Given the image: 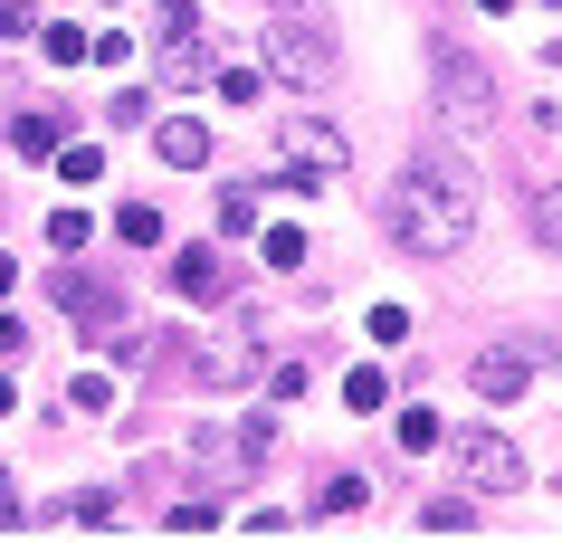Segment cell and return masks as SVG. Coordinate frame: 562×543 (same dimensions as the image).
Here are the masks:
<instances>
[{
    "label": "cell",
    "instance_id": "obj_16",
    "mask_svg": "<svg viewBox=\"0 0 562 543\" xmlns=\"http://www.w3.org/2000/svg\"><path fill=\"white\" fill-rule=\"evenodd\" d=\"M382 400H391V382L372 372V362H362V372H344V410H382Z\"/></svg>",
    "mask_w": 562,
    "mask_h": 543
},
{
    "label": "cell",
    "instance_id": "obj_32",
    "mask_svg": "<svg viewBox=\"0 0 562 543\" xmlns=\"http://www.w3.org/2000/svg\"><path fill=\"white\" fill-rule=\"evenodd\" d=\"M10 286H20V258H0V296H10Z\"/></svg>",
    "mask_w": 562,
    "mask_h": 543
},
{
    "label": "cell",
    "instance_id": "obj_24",
    "mask_svg": "<svg viewBox=\"0 0 562 543\" xmlns=\"http://www.w3.org/2000/svg\"><path fill=\"white\" fill-rule=\"evenodd\" d=\"M401 449H411V457L439 449V420H429V410H401Z\"/></svg>",
    "mask_w": 562,
    "mask_h": 543
},
{
    "label": "cell",
    "instance_id": "obj_2",
    "mask_svg": "<svg viewBox=\"0 0 562 543\" xmlns=\"http://www.w3.org/2000/svg\"><path fill=\"white\" fill-rule=\"evenodd\" d=\"M258 58L277 67V77H296L305 95L334 87V48L315 38V10H296V20H258Z\"/></svg>",
    "mask_w": 562,
    "mask_h": 543
},
{
    "label": "cell",
    "instance_id": "obj_13",
    "mask_svg": "<svg viewBox=\"0 0 562 543\" xmlns=\"http://www.w3.org/2000/svg\"><path fill=\"white\" fill-rule=\"evenodd\" d=\"M115 239L124 248H153V239H162V211H153V201H124V211H115Z\"/></svg>",
    "mask_w": 562,
    "mask_h": 543
},
{
    "label": "cell",
    "instance_id": "obj_8",
    "mask_svg": "<svg viewBox=\"0 0 562 543\" xmlns=\"http://www.w3.org/2000/svg\"><path fill=\"white\" fill-rule=\"evenodd\" d=\"M468 382L486 400H515V392H525V353H515V343H486V353L468 362Z\"/></svg>",
    "mask_w": 562,
    "mask_h": 543
},
{
    "label": "cell",
    "instance_id": "obj_31",
    "mask_svg": "<svg viewBox=\"0 0 562 543\" xmlns=\"http://www.w3.org/2000/svg\"><path fill=\"white\" fill-rule=\"evenodd\" d=\"M10 410H20V392H10V372H0V420H10Z\"/></svg>",
    "mask_w": 562,
    "mask_h": 543
},
{
    "label": "cell",
    "instance_id": "obj_12",
    "mask_svg": "<svg viewBox=\"0 0 562 543\" xmlns=\"http://www.w3.org/2000/svg\"><path fill=\"white\" fill-rule=\"evenodd\" d=\"M38 48L48 67H87V30H67V20H38Z\"/></svg>",
    "mask_w": 562,
    "mask_h": 543
},
{
    "label": "cell",
    "instance_id": "obj_14",
    "mask_svg": "<svg viewBox=\"0 0 562 543\" xmlns=\"http://www.w3.org/2000/svg\"><path fill=\"white\" fill-rule=\"evenodd\" d=\"M153 38H162V48H181V38H201V20H191V0H153Z\"/></svg>",
    "mask_w": 562,
    "mask_h": 543
},
{
    "label": "cell",
    "instance_id": "obj_15",
    "mask_svg": "<svg viewBox=\"0 0 562 543\" xmlns=\"http://www.w3.org/2000/svg\"><path fill=\"white\" fill-rule=\"evenodd\" d=\"M419 524H429V534H468L476 506H468V496H429V506H419Z\"/></svg>",
    "mask_w": 562,
    "mask_h": 543
},
{
    "label": "cell",
    "instance_id": "obj_26",
    "mask_svg": "<svg viewBox=\"0 0 562 543\" xmlns=\"http://www.w3.org/2000/svg\"><path fill=\"white\" fill-rule=\"evenodd\" d=\"M315 506H325V514H353V506H362V477H325V496H315Z\"/></svg>",
    "mask_w": 562,
    "mask_h": 543
},
{
    "label": "cell",
    "instance_id": "obj_22",
    "mask_svg": "<svg viewBox=\"0 0 562 543\" xmlns=\"http://www.w3.org/2000/svg\"><path fill=\"white\" fill-rule=\"evenodd\" d=\"M95 172H105V152H95V144H67L58 152V181H95Z\"/></svg>",
    "mask_w": 562,
    "mask_h": 543
},
{
    "label": "cell",
    "instance_id": "obj_7",
    "mask_svg": "<svg viewBox=\"0 0 562 543\" xmlns=\"http://www.w3.org/2000/svg\"><path fill=\"white\" fill-rule=\"evenodd\" d=\"M58 305H67V315H87V325H77V333H87V343H105V333H115V325H134V315H124V296H115V286H95V276H77V268H58Z\"/></svg>",
    "mask_w": 562,
    "mask_h": 543
},
{
    "label": "cell",
    "instance_id": "obj_3",
    "mask_svg": "<svg viewBox=\"0 0 562 543\" xmlns=\"http://www.w3.org/2000/svg\"><path fill=\"white\" fill-rule=\"evenodd\" d=\"M429 67H439V115L458 124V134H476V124L496 115V77H486L458 38H429Z\"/></svg>",
    "mask_w": 562,
    "mask_h": 543
},
{
    "label": "cell",
    "instance_id": "obj_25",
    "mask_svg": "<svg viewBox=\"0 0 562 543\" xmlns=\"http://www.w3.org/2000/svg\"><path fill=\"white\" fill-rule=\"evenodd\" d=\"M220 95H229V105H267V77H248V67H229V77H220Z\"/></svg>",
    "mask_w": 562,
    "mask_h": 543
},
{
    "label": "cell",
    "instance_id": "obj_5",
    "mask_svg": "<svg viewBox=\"0 0 562 543\" xmlns=\"http://www.w3.org/2000/svg\"><path fill=\"white\" fill-rule=\"evenodd\" d=\"M277 152H286V172H305V181L353 172V152H344V134H334L325 115H277Z\"/></svg>",
    "mask_w": 562,
    "mask_h": 543
},
{
    "label": "cell",
    "instance_id": "obj_6",
    "mask_svg": "<svg viewBox=\"0 0 562 543\" xmlns=\"http://www.w3.org/2000/svg\"><path fill=\"white\" fill-rule=\"evenodd\" d=\"M458 477H468V486H476V496H505V486L525 477V457L505 449L496 429H468V439H458Z\"/></svg>",
    "mask_w": 562,
    "mask_h": 543
},
{
    "label": "cell",
    "instance_id": "obj_23",
    "mask_svg": "<svg viewBox=\"0 0 562 543\" xmlns=\"http://www.w3.org/2000/svg\"><path fill=\"white\" fill-rule=\"evenodd\" d=\"M0 38H38V0H0Z\"/></svg>",
    "mask_w": 562,
    "mask_h": 543
},
{
    "label": "cell",
    "instance_id": "obj_9",
    "mask_svg": "<svg viewBox=\"0 0 562 543\" xmlns=\"http://www.w3.org/2000/svg\"><path fill=\"white\" fill-rule=\"evenodd\" d=\"M153 152H162L172 172H201V162H210V134L191 115H162V124H153Z\"/></svg>",
    "mask_w": 562,
    "mask_h": 543
},
{
    "label": "cell",
    "instance_id": "obj_11",
    "mask_svg": "<svg viewBox=\"0 0 562 543\" xmlns=\"http://www.w3.org/2000/svg\"><path fill=\"white\" fill-rule=\"evenodd\" d=\"M58 144H67V124H58V115H20V124H10V152H20V162H48Z\"/></svg>",
    "mask_w": 562,
    "mask_h": 543
},
{
    "label": "cell",
    "instance_id": "obj_10",
    "mask_svg": "<svg viewBox=\"0 0 562 543\" xmlns=\"http://www.w3.org/2000/svg\"><path fill=\"white\" fill-rule=\"evenodd\" d=\"M172 286H181L191 305H220V296H229V268H220L210 248H181V258H172Z\"/></svg>",
    "mask_w": 562,
    "mask_h": 543
},
{
    "label": "cell",
    "instance_id": "obj_29",
    "mask_svg": "<svg viewBox=\"0 0 562 543\" xmlns=\"http://www.w3.org/2000/svg\"><path fill=\"white\" fill-rule=\"evenodd\" d=\"M20 343H30V325H20V315H0V362L20 353Z\"/></svg>",
    "mask_w": 562,
    "mask_h": 543
},
{
    "label": "cell",
    "instance_id": "obj_19",
    "mask_svg": "<svg viewBox=\"0 0 562 543\" xmlns=\"http://www.w3.org/2000/svg\"><path fill=\"white\" fill-rule=\"evenodd\" d=\"M362 325H372V343H411V305H372V315H362Z\"/></svg>",
    "mask_w": 562,
    "mask_h": 543
},
{
    "label": "cell",
    "instance_id": "obj_18",
    "mask_svg": "<svg viewBox=\"0 0 562 543\" xmlns=\"http://www.w3.org/2000/svg\"><path fill=\"white\" fill-rule=\"evenodd\" d=\"M533 239L562 258V181H553V191H533Z\"/></svg>",
    "mask_w": 562,
    "mask_h": 543
},
{
    "label": "cell",
    "instance_id": "obj_1",
    "mask_svg": "<svg viewBox=\"0 0 562 543\" xmlns=\"http://www.w3.org/2000/svg\"><path fill=\"white\" fill-rule=\"evenodd\" d=\"M382 219H391V239H401V258H448V248L476 239V172L448 144H419L411 172L391 181Z\"/></svg>",
    "mask_w": 562,
    "mask_h": 543
},
{
    "label": "cell",
    "instance_id": "obj_17",
    "mask_svg": "<svg viewBox=\"0 0 562 543\" xmlns=\"http://www.w3.org/2000/svg\"><path fill=\"white\" fill-rule=\"evenodd\" d=\"M258 248H267V268H277V276H296V268H305V229H267Z\"/></svg>",
    "mask_w": 562,
    "mask_h": 543
},
{
    "label": "cell",
    "instance_id": "obj_28",
    "mask_svg": "<svg viewBox=\"0 0 562 543\" xmlns=\"http://www.w3.org/2000/svg\"><path fill=\"white\" fill-rule=\"evenodd\" d=\"M67 514H77V524H115V496H105V486H87V496H77Z\"/></svg>",
    "mask_w": 562,
    "mask_h": 543
},
{
    "label": "cell",
    "instance_id": "obj_4",
    "mask_svg": "<svg viewBox=\"0 0 562 543\" xmlns=\"http://www.w3.org/2000/svg\"><path fill=\"white\" fill-rule=\"evenodd\" d=\"M258 343H267V325H258V315H238V325H220L201 353H191V372H201V382H220V392H238V382H258V372H267Z\"/></svg>",
    "mask_w": 562,
    "mask_h": 543
},
{
    "label": "cell",
    "instance_id": "obj_20",
    "mask_svg": "<svg viewBox=\"0 0 562 543\" xmlns=\"http://www.w3.org/2000/svg\"><path fill=\"white\" fill-rule=\"evenodd\" d=\"M162 524H172V534H201V524H220V506H210V496H181V506H162Z\"/></svg>",
    "mask_w": 562,
    "mask_h": 543
},
{
    "label": "cell",
    "instance_id": "obj_27",
    "mask_svg": "<svg viewBox=\"0 0 562 543\" xmlns=\"http://www.w3.org/2000/svg\"><path fill=\"white\" fill-rule=\"evenodd\" d=\"M67 400H77V410H115V382H105V372H87V382H77Z\"/></svg>",
    "mask_w": 562,
    "mask_h": 543
},
{
    "label": "cell",
    "instance_id": "obj_21",
    "mask_svg": "<svg viewBox=\"0 0 562 543\" xmlns=\"http://www.w3.org/2000/svg\"><path fill=\"white\" fill-rule=\"evenodd\" d=\"M144 115H153L144 87H115V95H105V124H144Z\"/></svg>",
    "mask_w": 562,
    "mask_h": 543
},
{
    "label": "cell",
    "instance_id": "obj_30",
    "mask_svg": "<svg viewBox=\"0 0 562 543\" xmlns=\"http://www.w3.org/2000/svg\"><path fill=\"white\" fill-rule=\"evenodd\" d=\"M0 524H20V496H10V467H0Z\"/></svg>",
    "mask_w": 562,
    "mask_h": 543
}]
</instances>
